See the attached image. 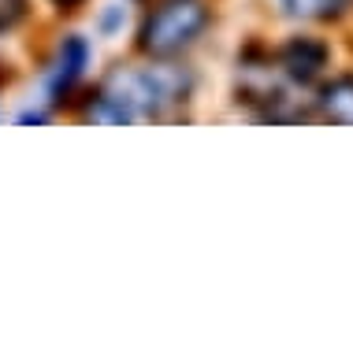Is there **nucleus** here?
Returning a JSON list of instances; mask_svg holds the SVG:
<instances>
[{
	"label": "nucleus",
	"instance_id": "nucleus-3",
	"mask_svg": "<svg viewBox=\"0 0 353 356\" xmlns=\"http://www.w3.org/2000/svg\"><path fill=\"white\" fill-rule=\"evenodd\" d=\"M90 56H93V49L82 33H68L56 44V56H52V63L45 71V97L52 104H60L63 97L74 93V86L82 82L86 67H90Z\"/></svg>",
	"mask_w": 353,
	"mask_h": 356
},
{
	"label": "nucleus",
	"instance_id": "nucleus-8",
	"mask_svg": "<svg viewBox=\"0 0 353 356\" xmlns=\"http://www.w3.org/2000/svg\"><path fill=\"white\" fill-rule=\"evenodd\" d=\"M123 22H127V11L123 8H119V4H104L101 19H97V30H101L104 38H112V33L123 30Z\"/></svg>",
	"mask_w": 353,
	"mask_h": 356
},
{
	"label": "nucleus",
	"instance_id": "nucleus-4",
	"mask_svg": "<svg viewBox=\"0 0 353 356\" xmlns=\"http://www.w3.org/2000/svg\"><path fill=\"white\" fill-rule=\"evenodd\" d=\"M275 60H279L283 74L290 78L294 86H308V82H316V78L327 71V63H331V44H327L324 38L297 33V38L283 41V49L275 52Z\"/></svg>",
	"mask_w": 353,
	"mask_h": 356
},
{
	"label": "nucleus",
	"instance_id": "nucleus-6",
	"mask_svg": "<svg viewBox=\"0 0 353 356\" xmlns=\"http://www.w3.org/2000/svg\"><path fill=\"white\" fill-rule=\"evenodd\" d=\"M286 15L297 19H316V22H335L353 8V0H279Z\"/></svg>",
	"mask_w": 353,
	"mask_h": 356
},
{
	"label": "nucleus",
	"instance_id": "nucleus-5",
	"mask_svg": "<svg viewBox=\"0 0 353 356\" xmlns=\"http://www.w3.org/2000/svg\"><path fill=\"white\" fill-rule=\"evenodd\" d=\"M316 104L327 119L353 127V74H338V78H331V82H324Z\"/></svg>",
	"mask_w": 353,
	"mask_h": 356
},
{
	"label": "nucleus",
	"instance_id": "nucleus-2",
	"mask_svg": "<svg viewBox=\"0 0 353 356\" xmlns=\"http://www.w3.org/2000/svg\"><path fill=\"white\" fill-rule=\"evenodd\" d=\"M208 22H212V11L205 0H160L141 19L138 52L152 56V60H175L201 41Z\"/></svg>",
	"mask_w": 353,
	"mask_h": 356
},
{
	"label": "nucleus",
	"instance_id": "nucleus-1",
	"mask_svg": "<svg viewBox=\"0 0 353 356\" xmlns=\"http://www.w3.org/2000/svg\"><path fill=\"white\" fill-rule=\"evenodd\" d=\"M197 78L190 67L157 60L149 67H116L86 100V119L101 122H130V119H157L182 108L194 97Z\"/></svg>",
	"mask_w": 353,
	"mask_h": 356
},
{
	"label": "nucleus",
	"instance_id": "nucleus-7",
	"mask_svg": "<svg viewBox=\"0 0 353 356\" xmlns=\"http://www.w3.org/2000/svg\"><path fill=\"white\" fill-rule=\"evenodd\" d=\"M26 19V0H0V33L15 30Z\"/></svg>",
	"mask_w": 353,
	"mask_h": 356
}]
</instances>
